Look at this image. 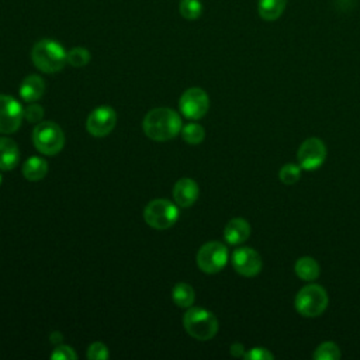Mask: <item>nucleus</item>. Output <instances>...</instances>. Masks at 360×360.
Returning <instances> with one entry per match:
<instances>
[{"instance_id":"f257e3e1","label":"nucleus","mask_w":360,"mask_h":360,"mask_svg":"<svg viewBox=\"0 0 360 360\" xmlns=\"http://www.w3.org/2000/svg\"><path fill=\"white\" fill-rule=\"evenodd\" d=\"M143 132L148 138L153 141H169L174 138L183 128L180 115L166 107H159L150 110L142 122Z\"/></svg>"},{"instance_id":"f03ea898","label":"nucleus","mask_w":360,"mask_h":360,"mask_svg":"<svg viewBox=\"0 0 360 360\" xmlns=\"http://www.w3.org/2000/svg\"><path fill=\"white\" fill-rule=\"evenodd\" d=\"M68 52L65 48L55 39L44 38L35 42L31 51V59L37 69L44 73H56L63 69L68 63Z\"/></svg>"},{"instance_id":"7ed1b4c3","label":"nucleus","mask_w":360,"mask_h":360,"mask_svg":"<svg viewBox=\"0 0 360 360\" xmlns=\"http://www.w3.org/2000/svg\"><path fill=\"white\" fill-rule=\"evenodd\" d=\"M183 326L191 338L197 340H210L218 332V319L205 308L191 307L183 316Z\"/></svg>"},{"instance_id":"20e7f679","label":"nucleus","mask_w":360,"mask_h":360,"mask_svg":"<svg viewBox=\"0 0 360 360\" xmlns=\"http://www.w3.org/2000/svg\"><path fill=\"white\" fill-rule=\"evenodd\" d=\"M329 297L326 290L319 284H307L295 295L294 307L305 318H316L328 308Z\"/></svg>"},{"instance_id":"39448f33","label":"nucleus","mask_w":360,"mask_h":360,"mask_svg":"<svg viewBox=\"0 0 360 360\" xmlns=\"http://www.w3.org/2000/svg\"><path fill=\"white\" fill-rule=\"evenodd\" d=\"M32 142L42 155H56L65 145L62 128L53 121H41L32 131Z\"/></svg>"},{"instance_id":"423d86ee","label":"nucleus","mask_w":360,"mask_h":360,"mask_svg":"<svg viewBox=\"0 0 360 360\" xmlns=\"http://www.w3.org/2000/svg\"><path fill=\"white\" fill-rule=\"evenodd\" d=\"M143 218L146 224L155 229H167L176 224L179 218V208L169 200L156 198L149 201L145 207Z\"/></svg>"},{"instance_id":"0eeeda50","label":"nucleus","mask_w":360,"mask_h":360,"mask_svg":"<svg viewBox=\"0 0 360 360\" xmlns=\"http://www.w3.org/2000/svg\"><path fill=\"white\" fill-rule=\"evenodd\" d=\"M195 262L201 271L208 274H215L226 266L228 249L224 243L218 240H210L198 249Z\"/></svg>"},{"instance_id":"6e6552de","label":"nucleus","mask_w":360,"mask_h":360,"mask_svg":"<svg viewBox=\"0 0 360 360\" xmlns=\"http://www.w3.org/2000/svg\"><path fill=\"white\" fill-rule=\"evenodd\" d=\"M179 108L184 117L190 120H200L210 108L208 94L200 87H190L181 94Z\"/></svg>"},{"instance_id":"1a4fd4ad","label":"nucleus","mask_w":360,"mask_h":360,"mask_svg":"<svg viewBox=\"0 0 360 360\" xmlns=\"http://www.w3.org/2000/svg\"><path fill=\"white\" fill-rule=\"evenodd\" d=\"M326 153L328 150L322 139L308 138L298 148V152H297L298 165L301 166V169L308 172L316 170L323 165L326 159Z\"/></svg>"},{"instance_id":"9d476101","label":"nucleus","mask_w":360,"mask_h":360,"mask_svg":"<svg viewBox=\"0 0 360 360\" xmlns=\"http://www.w3.org/2000/svg\"><path fill=\"white\" fill-rule=\"evenodd\" d=\"M24 118L22 105L8 94H0V134L15 132Z\"/></svg>"},{"instance_id":"9b49d317","label":"nucleus","mask_w":360,"mask_h":360,"mask_svg":"<svg viewBox=\"0 0 360 360\" xmlns=\"http://www.w3.org/2000/svg\"><path fill=\"white\" fill-rule=\"evenodd\" d=\"M117 124V114L110 105H100L94 108L86 121V128L90 135L96 138L107 136Z\"/></svg>"},{"instance_id":"f8f14e48","label":"nucleus","mask_w":360,"mask_h":360,"mask_svg":"<svg viewBox=\"0 0 360 360\" xmlns=\"http://www.w3.org/2000/svg\"><path fill=\"white\" fill-rule=\"evenodd\" d=\"M231 262H232V266H233L235 271L239 273L243 277L257 276L262 270V266H263L260 255L255 249L248 248V246L236 248L232 252Z\"/></svg>"},{"instance_id":"ddd939ff","label":"nucleus","mask_w":360,"mask_h":360,"mask_svg":"<svg viewBox=\"0 0 360 360\" xmlns=\"http://www.w3.org/2000/svg\"><path fill=\"white\" fill-rule=\"evenodd\" d=\"M198 184L190 179V177H183L176 181L173 187V198L174 202L180 207H191L195 200L198 198Z\"/></svg>"},{"instance_id":"4468645a","label":"nucleus","mask_w":360,"mask_h":360,"mask_svg":"<svg viewBox=\"0 0 360 360\" xmlns=\"http://www.w3.org/2000/svg\"><path fill=\"white\" fill-rule=\"evenodd\" d=\"M250 236V225L243 218H232L224 228V238L229 245H240Z\"/></svg>"},{"instance_id":"2eb2a0df","label":"nucleus","mask_w":360,"mask_h":360,"mask_svg":"<svg viewBox=\"0 0 360 360\" xmlns=\"http://www.w3.org/2000/svg\"><path fill=\"white\" fill-rule=\"evenodd\" d=\"M45 93V82L38 75H28L20 84V96L24 101L32 103L39 100Z\"/></svg>"},{"instance_id":"dca6fc26","label":"nucleus","mask_w":360,"mask_h":360,"mask_svg":"<svg viewBox=\"0 0 360 360\" xmlns=\"http://www.w3.org/2000/svg\"><path fill=\"white\" fill-rule=\"evenodd\" d=\"M20 160L17 143L7 136H0V169L13 170Z\"/></svg>"},{"instance_id":"f3484780","label":"nucleus","mask_w":360,"mask_h":360,"mask_svg":"<svg viewBox=\"0 0 360 360\" xmlns=\"http://www.w3.org/2000/svg\"><path fill=\"white\" fill-rule=\"evenodd\" d=\"M295 274L304 281H314L321 274L319 263L311 256H301L294 264Z\"/></svg>"},{"instance_id":"a211bd4d","label":"nucleus","mask_w":360,"mask_h":360,"mask_svg":"<svg viewBox=\"0 0 360 360\" xmlns=\"http://www.w3.org/2000/svg\"><path fill=\"white\" fill-rule=\"evenodd\" d=\"M287 6V0H257L259 17L264 21L278 20Z\"/></svg>"},{"instance_id":"6ab92c4d","label":"nucleus","mask_w":360,"mask_h":360,"mask_svg":"<svg viewBox=\"0 0 360 360\" xmlns=\"http://www.w3.org/2000/svg\"><path fill=\"white\" fill-rule=\"evenodd\" d=\"M48 173V162L39 156L28 158L22 165V174L30 181H39Z\"/></svg>"},{"instance_id":"aec40b11","label":"nucleus","mask_w":360,"mask_h":360,"mask_svg":"<svg viewBox=\"0 0 360 360\" xmlns=\"http://www.w3.org/2000/svg\"><path fill=\"white\" fill-rule=\"evenodd\" d=\"M172 300L177 307L190 308L194 304V288L187 283H177L172 290Z\"/></svg>"},{"instance_id":"412c9836","label":"nucleus","mask_w":360,"mask_h":360,"mask_svg":"<svg viewBox=\"0 0 360 360\" xmlns=\"http://www.w3.org/2000/svg\"><path fill=\"white\" fill-rule=\"evenodd\" d=\"M181 138L190 143V145H198L204 141L205 138V131L204 128L197 124V122H190V124H186L183 128H181Z\"/></svg>"},{"instance_id":"4be33fe9","label":"nucleus","mask_w":360,"mask_h":360,"mask_svg":"<svg viewBox=\"0 0 360 360\" xmlns=\"http://www.w3.org/2000/svg\"><path fill=\"white\" fill-rule=\"evenodd\" d=\"M340 356V349L335 342H322L312 353L315 360H339Z\"/></svg>"},{"instance_id":"5701e85b","label":"nucleus","mask_w":360,"mask_h":360,"mask_svg":"<svg viewBox=\"0 0 360 360\" xmlns=\"http://www.w3.org/2000/svg\"><path fill=\"white\" fill-rule=\"evenodd\" d=\"M179 11L186 20H197L202 13V4L200 0H181L179 4Z\"/></svg>"},{"instance_id":"b1692460","label":"nucleus","mask_w":360,"mask_h":360,"mask_svg":"<svg viewBox=\"0 0 360 360\" xmlns=\"http://www.w3.org/2000/svg\"><path fill=\"white\" fill-rule=\"evenodd\" d=\"M66 60L73 68H83L90 62V52L83 46H75L68 51Z\"/></svg>"},{"instance_id":"393cba45","label":"nucleus","mask_w":360,"mask_h":360,"mask_svg":"<svg viewBox=\"0 0 360 360\" xmlns=\"http://www.w3.org/2000/svg\"><path fill=\"white\" fill-rule=\"evenodd\" d=\"M301 166L295 165V163H285L284 166H281V169L278 170V179L281 183L284 184H295L300 177H301Z\"/></svg>"},{"instance_id":"a878e982","label":"nucleus","mask_w":360,"mask_h":360,"mask_svg":"<svg viewBox=\"0 0 360 360\" xmlns=\"http://www.w3.org/2000/svg\"><path fill=\"white\" fill-rule=\"evenodd\" d=\"M44 117V108L42 105L37 104V103H30L25 108H24V118L31 122V124H38L41 122Z\"/></svg>"},{"instance_id":"bb28decb","label":"nucleus","mask_w":360,"mask_h":360,"mask_svg":"<svg viewBox=\"0 0 360 360\" xmlns=\"http://www.w3.org/2000/svg\"><path fill=\"white\" fill-rule=\"evenodd\" d=\"M87 357L90 360H105L110 357V352H108V347L101 343V342H94L89 346V350H87Z\"/></svg>"},{"instance_id":"cd10ccee","label":"nucleus","mask_w":360,"mask_h":360,"mask_svg":"<svg viewBox=\"0 0 360 360\" xmlns=\"http://www.w3.org/2000/svg\"><path fill=\"white\" fill-rule=\"evenodd\" d=\"M51 359H55V360H76L77 354L70 346L58 345L55 347V350L51 353Z\"/></svg>"},{"instance_id":"c85d7f7f","label":"nucleus","mask_w":360,"mask_h":360,"mask_svg":"<svg viewBox=\"0 0 360 360\" xmlns=\"http://www.w3.org/2000/svg\"><path fill=\"white\" fill-rule=\"evenodd\" d=\"M246 360H273L274 354L267 350L266 347H252L249 352L245 353L243 356Z\"/></svg>"},{"instance_id":"c756f323","label":"nucleus","mask_w":360,"mask_h":360,"mask_svg":"<svg viewBox=\"0 0 360 360\" xmlns=\"http://www.w3.org/2000/svg\"><path fill=\"white\" fill-rule=\"evenodd\" d=\"M229 352H231V354H232L233 357H243L245 353H246L245 346H243L242 343H233V345H231Z\"/></svg>"},{"instance_id":"7c9ffc66","label":"nucleus","mask_w":360,"mask_h":360,"mask_svg":"<svg viewBox=\"0 0 360 360\" xmlns=\"http://www.w3.org/2000/svg\"><path fill=\"white\" fill-rule=\"evenodd\" d=\"M62 340V333L60 332H52L51 333V342L52 343H56V342H60Z\"/></svg>"},{"instance_id":"2f4dec72","label":"nucleus","mask_w":360,"mask_h":360,"mask_svg":"<svg viewBox=\"0 0 360 360\" xmlns=\"http://www.w3.org/2000/svg\"><path fill=\"white\" fill-rule=\"evenodd\" d=\"M0 184H1V174H0Z\"/></svg>"}]
</instances>
